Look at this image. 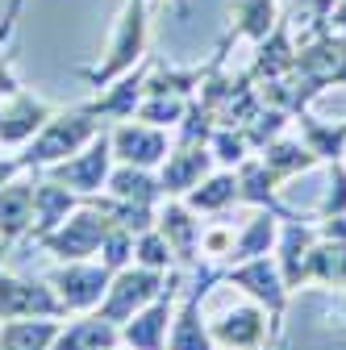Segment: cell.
<instances>
[{
    "label": "cell",
    "instance_id": "obj_1",
    "mask_svg": "<svg viewBox=\"0 0 346 350\" xmlns=\"http://www.w3.org/2000/svg\"><path fill=\"white\" fill-rule=\"evenodd\" d=\"M101 121L88 113V109H79V113H51L46 125L38 129V134L25 142V154H21V167L34 171V167H55L63 159H71L75 150H83L96 134H101Z\"/></svg>",
    "mask_w": 346,
    "mask_h": 350
},
{
    "label": "cell",
    "instance_id": "obj_2",
    "mask_svg": "<svg viewBox=\"0 0 346 350\" xmlns=\"http://www.w3.org/2000/svg\"><path fill=\"white\" fill-rule=\"evenodd\" d=\"M109 230H113L109 213L96 208L92 200H83L75 213H67V221L59 230H51L46 238H38L34 246L46 250V254H55L59 262H83V258L101 254V242H105Z\"/></svg>",
    "mask_w": 346,
    "mask_h": 350
},
{
    "label": "cell",
    "instance_id": "obj_3",
    "mask_svg": "<svg viewBox=\"0 0 346 350\" xmlns=\"http://www.w3.org/2000/svg\"><path fill=\"white\" fill-rule=\"evenodd\" d=\"M226 280V267L222 262H204L200 275L188 284V292L176 300V317H171V329H167V350H217L213 346V334H209V321H204V296L209 288Z\"/></svg>",
    "mask_w": 346,
    "mask_h": 350
},
{
    "label": "cell",
    "instance_id": "obj_4",
    "mask_svg": "<svg viewBox=\"0 0 346 350\" xmlns=\"http://www.w3.org/2000/svg\"><path fill=\"white\" fill-rule=\"evenodd\" d=\"M184 267H171V271H150V267H138V262H129V267H121V271H113V280H109V292H105V300H101V317L105 321H113V325H121V321H129L138 309H146V304L176 280Z\"/></svg>",
    "mask_w": 346,
    "mask_h": 350
},
{
    "label": "cell",
    "instance_id": "obj_5",
    "mask_svg": "<svg viewBox=\"0 0 346 350\" xmlns=\"http://www.w3.org/2000/svg\"><path fill=\"white\" fill-rule=\"evenodd\" d=\"M226 280L234 288H242L258 309L267 313V325H271V338H280L284 329V313H288V284L276 267V258L271 254H258V258H246V262H230L226 267Z\"/></svg>",
    "mask_w": 346,
    "mask_h": 350
},
{
    "label": "cell",
    "instance_id": "obj_6",
    "mask_svg": "<svg viewBox=\"0 0 346 350\" xmlns=\"http://www.w3.org/2000/svg\"><path fill=\"white\" fill-rule=\"evenodd\" d=\"M142 51H146V0H125V9L117 17V33L109 42V59L83 75H88V83L105 88V83L121 79L125 71H134Z\"/></svg>",
    "mask_w": 346,
    "mask_h": 350
},
{
    "label": "cell",
    "instance_id": "obj_7",
    "mask_svg": "<svg viewBox=\"0 0 346 350\" xmlns=\"http://www.w3.org/2000/svg\"><path fill=\"white\" fill-rule=\"evenodd\" d=\"M113 146H109V134L101 129V134L83 146V150H75L71 159H63V163H55V167H46V175L55 184H63V188H71L75 196H101L105 192V184H109V171H113Z\"/></svg>",
    "mask_w": 346,
    "mask_h": 350
},
{
    "label": "cell",
    "instance_id": "obj_8",
    "mask_svg": "<svg viewBox=\"0 0 346 350\" xmlns=\"http://www.w3.org/2000/svg\"><path fill=\"white\" fill-rule=\"evenodd\" d=\"M109 280H113V271L105 262L83 258V262H59L46 284L55 288L63 313H96L109 292Z\"/></svg>",
    "mask_w": 346,
    "mask_h": 350
},
{
    "label": "cell",
    "instance_id": "obj_9",
    "mask_svg": "<svg viewBox=\"0 0 346 350\" xmlns=\"http://www.w3.org/2000/svg\"><path fill=\"white\" fill-rule=\"evenodd\" d=\"M180 280H184V271L171 280L146 309H138L129 321H121V346L125 350H167V329H171V317H176Z\"/></svg>",
    "mask_w": 346,
    "mask_h": 350
},
{
    "label": "cell",
    "instance_id": "obj_10",
    "mask_svg": "<svg viewBox=\"0 0 346 350\" xmlns=\"http://www.w3.org/2000/svg\"><path fill=\"white\" fill-rule=\"evenodd\" d=\"M109 146H113V159H117V163L155 171V167L171 154V146H176V142L167 138V129L129 117V121H117V125L109 129Z\"/></svg>",
    "mask_w": 346,
    "mask_h": 350
},
{
    "label": "cell",
    "instance_id": "obj_11",
    "mask_svg": "<svg viewBox=\"0 0 346 350\" xmlns=\"http://www.w3.org/2000/svg\"><path fill=\"white\" fill-rule=\"evenodd\" d=\"M313 242H317V226H309L305 217H296V213L280 217V238H276L271 258H276L288 292L309 284V250H313Z\"/></svg>",
    "mask_w": 346,
    "mask_h": 350
},
{
    "label": "cell",
    "instance_id": "obj_12",
    "mask_svg": "<svg viewBox=\"0 0 346 350\" xmlns=\"http://www.w3.org/2000/svg\"><path fill=\"white\" fill-rule=\"evenodd\" d=\"M9 317H67L51 284H34L0 267V321Z\"/></svg>",
    "mask_w": 346,
    "mask_h": 350
},
{
    "label": "cell",
    "instance_id": "obj_13",
    "mask_svg": "<svg viewBox=\"0 0 346 350\" xmlns=\"http://www.w3.org/2000/svg\"><path fill=\"white\" fill-rule=\"evenodd\" d=\"M213 167H217V163H213L209 142H176V146H171V154L159 163L163 196H188Z\"/></svg>",
    "mask_w": 346,
    "mask_h": 350
},
{
    "label": "cell",
    "instance_id": "obj_14",
    "mask_svg": "<svg viewBox=\"0 0 346 350\" xmlns=\"http://www.w3.org/2000/svg\"><path fill=\"white\" fill-rule=\"evenodd\" d=\"M155 226H159V234L171 242L176 267H196V262H200V230H204V221H196V213H192L180 196H167V200L159 204Z\"/></svg>",
    "mask_w": 346,
    "mask_h": 350
},
{
    "label": "cell",
    "instance_id": "obj_15",
    "mask_svg": "<svg viewBox=\"0 0 346 350\" xmlns=\"http://www.w3.org/2000/svg\"><path fill=\"white\" fill-rule=\"evenodd\" d=\"M209 334L217 350H263V342L271 338V325H267V313L250 300L222 313L217 321H209Z\"/></svg>",
    "mask_w": 346,
    "mask_h": 350
},
{
    "label": "cell",
    "instance_id": "obj_16",
    "mask_svg": "<svg viewBox=\"0 0 346 350\" xmlns=\"http://www.w3.org/2000/svg\"><path fill=\"white\" fill-rule=\"evenodd\" d=\"M79 204H83V196H75L71 188L55 184L51 175H46V180H38L34 184V226H29V242H38V238H46L51 230H59L67 221V213H75Z\"/></svg>",
    "mask_w": 346,
    "mask_h": 350
},
{
    "label": "cell",
    "instance_id": "obj_17",
    "mask_svg": "<svg viewBox=\"0 0 346 350\" xmlns=\"http://www.w3.org/2000/svg\"><path fill=\"white\" fill-rule=\"evenodd\" d=\"M46 117H51V109L17 88L9 96V105L0 109V146H25L38 129L46 125Z\"/></svg>",
    "mask_w": 346,
    "mask_h": 350
},
{
    "label": "cell",
    "instance_id": "obj_18",
    "mask_svg": "<svg viewBox=\"0 0 346 350\" xmlns=\"http://www.w3.org/2000/svg\"><path fill=\"white\" fill-rule=\"evenodd\" d=\"M234 175H238V200H242V204H250V208H271V213L288 217V208H284L280 196H276L280 175H276L263 159H258V154L242 159V163L234 167Z\"/></svg>",
    "mask_w": 346,
    "mask_h": 350
},
{
    "label": "cell",
    "instance_id": "obj_19",
    "mask_svg": "<svg viewBox=\"0 0 346 350\" xmlns=\"http://www.w3.org/2000/svg\"><path fill=\"white\" fill-rule=\"evenodd\" d=\"M121 346V325L105 321L101 313H79V321H63L51 350H113Z\"/></svg>",
    "mask_w": 346,
    "mask_h": 350
},
{
    "label": "cell",
    "instance_id": "obj_20",
    "mask_svg": "<svg viewBox=\"0 0 346 350\" xmlns=\"http://www.w3.org/2000/svg\"><path fill=\"white\" fill-rule=\"evenodd\" d=\"M196 217H217V213H226L230 204H238V175L230 171V167H213L204 180L188 192V196H180Z\"/></svg>",
    "mask_w": 346,
    "mask_h": 350
},
{
    "label": "cell",
    "instance_id": "obj_21",
    "mask_svg": "<svg viewBox=\"0 0 346 350\" xmlns=\"http://www.w3.org/2000/svg\"><path fill=\"white\" fill-rule=\"evenodd\" d=\"M105 192H109L113 200H129V204H163V200H167L159 175L146 171V167H129V163H113Z\"/></svg>",
    "mask_w": 346,
    "mask_h": 350
},
{
    "label": "cell",
    "instance_id": "obj_22",
    "mask_svg": "<svg viewBox=\"0 0 346 350\" xmlns=\"http://www.w3.org/2000/svg\"><path fill=\"white\" fill-rule=\"evenodd\" d=\"M276 238H280V213L254 208V217L234 234V246H230L226 262H246V258H258V254H271Z\"/></svg>",
    "mask_w": 346,
    "mask_h": 350
},
{
    "label": "cell",
    "instance_id": "obj_23",
    "mask_svg": "<svg viewBox=\"0 0 346 350\" xmlns=\"http://www.w3.org/2000/svg\"><path fill=\"white\" fill-rule=\"evenodd\" d=\"M63 317H9L0 321V350H51Z\"/></svg>",
    "mask_w": 346,
    "mask_h": 350
},
{
    "label": "cell",
    "instance_id": "obj_24",
    "mask_svg": "<svg viewBox=\"0 0 346 350\" xmlns=\"http://www.w3.org/2000/svg\"><path fill=\"white\" fill-rule=\"evenodd\" d=\"M34 226V184L9 180L0 188V246L17 242Z\"/></svg>",
    "mask_w": 346,
    "mask_h": 350
},
{
    "label": "cell",
    "instance_id": "obj_25",
    "mask_svg": "<svg viewBox=\"0 0 346 350\" xmlns=\"http://www.w3.org/2000/svg\"><path fill=\"white\" fill-rule=\"evenodd\" d=\"M142 71H125L121 79H113V88H109V92L105 96H96L92 105H88V113L96 117V121H129V117H134V109L142 105Z\"/></svg>",
    "mask_w": 346,
    "mask_h": 350
},
{
    "label": "cell",
    "instance_id": "obj_26",
    "mask_svg": "<svg viewBox=\"0 0 346 350\" xmlns=\"http://www.w3.org/2000/svg\"><path fill=\"white\" fill-rule=\"evenodd\" d=\"M296 129H300V142L309 146V154H313L317 163H338V159H346V121L330 125V121H317V117H309L305 109H300V113H296Z\"/></svg>",
    "mask_w": 346,
    "mask_h": 350
},
{
    "label": "cell",
    "instance_id": "obj_27",
    "mask_svg": "<svg viewBox=\"0 0 346 350\" xmlns=\"http://www.w3.org/2000/svg\"><path fill=\"white\" fill-rule=\"evenodd\" d=\"M292 63H296V46L288 42V29L276 25L263 42H258V59H254V67H250V79H254V83L284 79V75H292Z\"/></svg>",
    "mask_w": 346,
    "mask_h": 350
},
{
    "label": "cell",
    "instance_id": "obj_28",
    "mask_svg": "<svg viewBox=\"0 0 346 350\" xmlns=\"http://www.w3.org/2000/svg\"><path fill=\"white\" fill-rule=\"evenodd\" d=\"M258 159H263L276 175H280V184L284 180H296V175H305V171H313L317 167V159L309 154V146L300 142V138H271L263 150H258Z\"/></svg>",
    "mask_w": 346,
    "mask_h": 350
},
{
    "label": "cell",
    "instance_id": "obj_29",
    "mask_svg": "<svg viewBox=\"0 0 346 350\" xmlns=\"http://www.w3.org/2000/svg\"><path fill=\"white\" fill-rule=\"evenodd\" d=\"M309 284L325 288H346V242L317 238L309 250Z\"/></svg>",
    "mask_w": 346,
    "mask_h": 350
},
{
    "label": "cell",
    "instance_id": "obj_30",
    "mask_svg": "<svg viewBox=\"0 0 346 350\" xmlns=\"http://www.w3.org/2000/svg\"><path fill=\"white\" fill-rule=\"evenodd\" d=\"M234 29L250 42H263L276 29V0H234Z\"/></svg>",
    "mask_w": 346,
    "mask_h": 350
},
{
    "label": "cell",
    "instance_id": "obj_31",
    "mask_svg": "<svg viewBox=\"0 0 346 350\" xmlns=\"http://www.w3.org/2000/svg\"><path fill=\"white\" fill-rule=\"evenodd\" d=\"M209 150H213V163H217V167H238L242 159H250L254 150H250V142H246V134H242V129H234V125H217V129H213V134H209Z\"/></svg>",
    "mask_w": 346,
    "mask_h": 350
},
{
    "label": "cell",
    "instance_id": "obj_32",
    "mask_svg": "<svg viewBox=\"0 0 346 350\" xmlns=\"http://www.w3.org/2000/svg\"><path fill=\"white\" fill-rule=\"evenodd\" d=\"M184 109H188L184 96H142V105L134 109V117L146 121V125H159V129H176L184 121Z\"/></svg>",
    "mask_w": 346,
    "mask_h": 350
},
{
    "label": "cell",
    "instance_id": "obj_33",
    "mask_svg": "<svg viewBox=\"0 0 346 350\" xmlns=\"http://www.w3.org/2000/svg\"><path fill=\"white\" fill-rule=\"evenodd\" d=\"M134 262H138V267H150V271H171V267H176L171 242L159 234V226L134 238Z\"/></svg>",
    "mask_w": 346,
    "mask_h": 350
},
{
    "label": "cell",
    "instance_id": "obj_34",
    "mask_svg": "<svg viewBox=\"0 0 346 350\" xmlns=\"http://www.w3.org/2000/svg\"><path fill=\"white\" fill-rule=\"evenodd\" d=\"M101 262H105L109 271L129 267V262H134V234L121 230V226H113V230L105 234V242H101Z\"/></svg>",
    "mask_w": 346,
    "mask_h": 350
},
{
    "label": "cell",
    "instance_id": "obj_35",
    "mask_svg": "<svg viewBox=\"0 0 346 350\" xmlns=\"http://www.w3.org/2000/svg\"><path fill=\"white\" fill-rule=\"evenodd\" d=\"M325 167H330V184L317 204V217H346V159L325 163Z\"/></svg>",
    "mask_w": 346,
    "mask_h": 350
},
{
    "label": "cell",
    "instance_id": "obj_36",
    "mask_svg": "<svg viewBox=\"0 0 346 350\" xmlns=\"http://www.w3.org/2000/svg\"><path fill=\"white\" fill-rule=\"evenodd\" d=\"M230 246H234V230H230V226H204V230H200V258L226 262Z\"/></svg>",
    "mask_w": 346,
    "mask_h": 350
},
{
    "label": "cell",
    "instance_id": "obj_37",
    "mask_svg": "<svg viewBox=\"0 0 346 350\" xmlns=\"http://www.w3.org/2000/svg\"><path fill=\"white\" fill-rule=\"evenodd\" d=\"M25 167H21V159H0V188H5L9 180H17Z\"/></svg>",
    "mask_w": 346,
    "mask_h": 350
},
{
    "label": "cell",
    "instance_id": "obj_38",
    "mask_svg": "<svg viewBox=\"0 0 346 350\" xmlns=\"http://www.w3.org/2000/svg\"><path fill=\"white\" fill-rule=\"evenodd\" d=\"M334 5H338V0H313V25H317V33L325 29V17H330Z\"/></svg>",
    "mask_w": 346,
    "mask_h": 350
},
{
    "label": "cell",
    "instance_id": "obj_39",
    "mask_svg": "<svg viewBox=\"0 0 346 350\" xmlns=\"http://www.w3.org/2000/svg\"><path fill=\"white\" fill-rule=\"evenodd\" d=\"M325 25H334L338 33H346V0H338V5L330 9V17H325Z\"/></svg>",
    "mask_w": 346,
    "mask_h": 350
},
{
    "label": "cell",
    "instance_id": "obj_40",
    "mask_svg": "<svg viewBox=\"0 0 346 350\" xmlns=\"http://www.w3.org/2000/svg\"><path fill=\"white\" fill-rule=\"evenodd\" d=\"M17 92V79L9 75V67H0V96H13Z\"/></svg>",
    "mask_w": 346,
    "mask_h": 350
},
{
    "label": "cell",
    "instance_id": "obj_41",
    "mask_svg": "<svg viewBox=\"0 0 346 350\" xmlns=\"http://www.w3.org/2000/svg\"><path fill=\"white\" fill-rule=\"evenodd\" d=\"M5 33H9V25H5V29H0V38H5Z\"/></svg>",
    "mask_w": 346,
    "mask_h": 350
},
{
    "label": "cell",
    "instance_id": "obj_42",
    "mask_svg": "<svg viewBox=\"0 0 346 350\" xmlns=\"http://www.w3.org/2000/svg\"><path fill=\"white\" fill-rule=\"evenodd\" d=\"M113 350H125V346H113Z\"/></svg>",
    "mask_w": 346,
    "mask_h": 350
},
{
    "label": "cell",
    "instance_id": "obj_43",
    "mask_svg": "<svg viewBox=\"0 0 346 350\" xmlns=\"http://www.w3.org/2000/svg\"><path fill=\"white\" fill-rule=\"evenodd\" d=\"M176 5H184V0H176Z\"/></svg>",
    "mask_w": 346,
    "mask_h": 350
}]
</instances>
